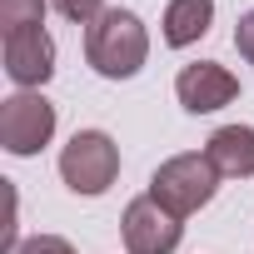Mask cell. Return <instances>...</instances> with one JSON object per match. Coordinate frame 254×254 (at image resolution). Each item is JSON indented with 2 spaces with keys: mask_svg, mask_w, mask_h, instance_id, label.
Segmentation results:
<instances>
[{
  "mask_svg": "<svg viewBox=\"0 0 254 254\" xmlns=\"http://www.w3.org/2000/svg\"><path fill=\"white\" fill-rule=\"evenodd\" d=\"M85 60L95 75L105 80H130L145 70L150 60V35H145V20L135 10H120L110 5L95 25H85Z\"/></svg>",
  "mask_w": 254,
  "mask_h": 254,
  "instance_id": "cell-1",
  "label": "cell"
},
{
  "mask_svg": "<svg viewBox=\"0 0 254 254\" xmlns=\"http://www.w3.org/2000/svg\"><path fill=\"white\" fill-rule=\"evenodd\" d=\"M214 190H219V170L209 165V155H175L150 180V199H160L175 219H190L194 209H204Z\"/></svg>",
  "mask_w": 254,
  "mask_h": 254,
  "instance_id": "cell-2",
  "label": "cell"
},
{
  "mask_svg": "<svg viewBox=\"0 0 254 254\" xmlns=\"http://www.w3.org/2000/svg\"><path fill=\"white\" fill-rule=\"evenodd\" d=\"M120 175V145L105 130H75L70 145L60 150V180L75 194H105Z\"/></svg>",
  "mask_w": 254,
  "mask_h": 254,
  "instance_id": "cell-3",
  "label": "cell"
},
{
  "mask_svg": "<svg viewBox=\"0 0 254 254\" xmlns=\"http://www.w3.org/2000/svg\"><path fill=\"white\" fill-rule=\"evenodd\" d=\"M55 135V105L40 90H20L10 100H0V145L10 155H40Z\"/></svg>",
  "mask_w": 254,
  "mask_h": 254,
  "instance_id": "cell-4",
  "label": "cell"
},
{
  "mask_svg": "<svg viewBox=\"0 0 254 254\" xmlns=\"http://www.w3.org/2000/svg\"><path fill=\"white\" fill-rule=\"evenodd\" d=\"M120 234H125V249H130V254H175L180 234H185V219H175L160 199L140 194V199L125 204Z\"/></svg>",
  "mask_w": 254,
  "mask_h": 254,
  "instance_id": "cell-5",
  "label": "cell"
},
{
  "mask_svg": "<svg viewBox=\"0 0 254 254\" xmlns=\"http://www.w3.org/2000/svg\"><path fill=\"white\" fill-rule=\"evenodd\" d=\"M175 95H180V105L190 115H214V110H224V105L239 100V80L224 65H214V60H194V65L180 70Z\"/></svg>",
  "mask_w": 254,
  "mask_h": 254,
  "instance_id": "cell-6",
  "label": "cell"
},
{
  "mask_svg": "<svg viewBox=\"0 0 254 254\" xmlns=\"http://www.w3.org/2000/svg\"><path fill=\"white\" fill-rule=\"evenodd\" d=\"M5 75H10L20 90H40V85L55 75V40H50L45 25L5 35Z\"/></svg>",
  "mask_w": 254,
  "mask_h": 254,
  "instance_id": "cell-7",
  "label": "cell"
},
{
  "mask_svg": "<svg viewBox=\"0 0 254 254\" xmlns=\"http://www.w3.org/2000/svg\"><path fill=\"white\" fill-rule=\"evenodd\" d=\"M204 155L219 170V180H249L254 175V130L249 125H219L204 145Z\"/></svg>",
  "mask_w": 254,
  "mask_h": 254,
  "instance_id": "cell-8",
  "label": "cell"
},
{
  "mask_svg": "<svg viewBox=\"0 0 254 254\" xmlns=\"http://www.w3.org/2000/svg\"><path fill=\"white\" fill-rule=\"evenodd\" d=\"M209 20H214V0H170L165 5V45H175V50L194 45L199 35H209Z\"/></svg>",
  "mask_w": 254,
  "mask_h": 254,
  "instance_id": "cell-9",
  "label": "cell"
},
{
  "mask_svg": "<svg viewBox=\"0 0 254 254\" xmlns=\"http://www.w3.org/2000/svg\"><path fill=\"white\" fill-rule=\"evenodd\" d=\"M45 25V0H0V30L15 35V30H35Z\"/></svg>",
  "mask_w": 254,
  "mask_h": 254,
  "instance_id": "cell-10",
  "label": "cell"
},
{
  "mask_svg": "<svg viewBox=\"0 0 254 254\" xmlns=\"http://www.w3.org/2000/svg\"><path fill=\"white\" fill-rule=\"evenodd\" d=\"M55 10L65 20H75V25H95L105 15V0H55Z\"/></svg>",
  "mask_w": 254,
  "mask_h": 254,
  "instance_id": "cell-11",
  "label": "cell"
},
{
  "mask_svg": "<svg viewBox=\"0 0 254 254\" xmlns=\"http://www.w3.org/2000/svg\"><path fill=\"white\" fill-rule=\"evenodd\" d=\"M15 254H75V244L60 239V234H35V239H25Z\"/></svg>",
  "mask_w": 254,
  "mask_h": 254,
  "instance_id": "cell-12",
  "label": "cell"
},
{
  "mask_svg": "<svg viewBox=\"0 0 254 254\" xmlns=\"http://www.w3.org/2000/svg\"><path fill=\"white\" fill-rule=\"evenodd\" d=\"M234 50L254 65V10H244V15H239V25H234Z\"/></svg>",
  "mask_w": 254,
  "mask_h": 254,
  "instance_id": "cell-13",
  "label": "cell"
}]
</instances>
